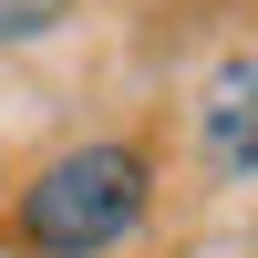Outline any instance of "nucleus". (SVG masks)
Returning <instances> with one entry per match:
<instances>
[{"label": "nucleus", "instance_id": "1", "mask_svg": "<svg viewBox=\"0 0 258 258\" xmlns=\"http://www.w3.org/2000/svg\"><path fill=\"white\" fill-rule=\"evenodd\" d=\"M155 207V155L135 135H83L62 155H41L11 197V248L21 258H114Z\"/></svg>", "mask_w": 258, "mask_h": 258}, {"label": "nucleus", "instance_id": "2", "mask_svg": "<svg viewBox=\"0 0 258 258\" xmlns=\"http://www.w3.org/2000/svg\"><path fill=\"white\" fill-rule=\"evenodd\" d=\"M197 145H207V165H217L227 186L258 176V52H227L217 73H207V93H197Z\"/></svg>", "mask_w": 258, "mask_h": 258}, {"label": "nucleus", "instance_id": "3", "mask_svg": "<svg viewBox=\"0 0 258 258\" xmlns=\"http://www.w3.org/2000/svg\"><path fill=\"white\" fill-rule=\"evenodd\" d=\"M73 21V0H0V41H41Z\"/></svg>", "mask_w": 258, "mask_h": 258}]
</instances>
